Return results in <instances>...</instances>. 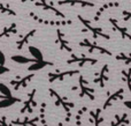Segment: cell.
<instances>
[{
    "mask_svg": "<svg viewBox=\"0 0 131 126\" xmlns=\"http://www.w3.org/2000/svg\"><path fill=\"white\" fill-rule=\"evenodd\" d=\"M115 58L118 61H123L127 65H131V55H129V53H118Z\"/></svg>",
    "mask_w": 131,
    "mask_h": 126,
    "instance_id": "f1b7e54d",
    "label": "cell"
},
{
    "mask_svg": "<svg viewBox=\"0 0 131 126\" xmlns=\"http://www.w3.org/2000/svg\"><path fill=\"white\" fill-rule=\"evenodd\" d=\"M90 113V120L94 126H104V117H102V109L97 108L95 110L89 111Z\"/></svg>",
    "mask_w": 131,
    "mask_h": 126,
    "instance_id": "4fadbf2b",
    "label": "cell"
},
{
    "mask_svg": "<svg viewBox=\"0 0 131 126\" xmlns=\"http://www.w3.org/2000/svg\"><path fill=\"white\" fill-rule=\"evenodd\" d=\"M53 62L51 61H46V60H37L36 62L31 64L29 67H28V71L31 72V73H35L37 71H40V69L45 68V67H48V66H53Z\"/></svg>",
    "mask_w": 131,
    "mask_h": 126,
    "instance_id": "ac0fdd59",
    "label": "cell"
},
{
    "mask_svg": "<svg viewBox=\"0 0 131 126\" xmlns=\"http://www.w3.org/2000/svg\"><path fill=\"white\" fill-rule=\"evenodd\" d=\"M21 100L17 98V97H5V98L0 100V109H7L9 106L14 105L15 103H20Z\"/></svg>",
    "mask_w": 131,
    "mask_h": 126,
    "instance_id": "603a6c76",
    "label": "cell"
},
{
    "mask_svg": "<svg viewBox=\"0 0 131 126\" xmlns=\"http://www.w3.org/2000/svg\"><path fill=\"white\" fill-rule=\"evenodd\" d=\"M36 93H37V89H32L31 92L28 94L27 100L24 101L22 109L20 110V113H21V115H24L25 112L29 113V115L34 113L35 108L37 106V102H36V100H35V97H36Z\"/></svg>",
    "mask_w": 131,
    "mask_h": 126,
    "instance_id": "277c9868",
    "label": "cell"
},
{
    "mask_svg": "<svg viewBox=\"0 0 131 126\" xmlns=\"http://www.w3.org/2000/svg\"><path fill=\"white\" fill-rule=\"evenodd\" d=\"M59 5H71V6H82V7H94L95 4L94 2H90V1H85V0H60L58 1Z\"/></svg>",
    "mask_w": 131,
    "mask_h": 126,
    "instance_id": "d6986e66",
    "label": "cell"
},
{
    "mask_svg": "<svg viewBox=\"0 0 131 126\" xmlns=\"http://www.w3.org/2000/svg\"><path fill=\"white\" fill-rule=\"evenodd\" d=\"M39 123V118L36 117V118H28V117H24L23 119H13L10 120V124L13 126H37Z\"/></svg>",
    "mask_w": 131,
    "mask_h": 126,
    "instance_id": "5bb4252c",
    "label": "cell"
},
{
    "mask_svg": "<svg viewBox=\"0 0 131 126\" xmlns=\"http://www.w3.org/2000/svg\"><path fill=\"white\" fill-rule=\"evenodd\" d=\"M130 1H131V0H130Z\"/></svg>",
    "mask_w": 131,
    "mask_h": 126,
    "instance_id": "ab89813d",
    "label": "cell"
},
{
    "mask_svg": "<svg viewBox=\"0 0 131 126\" xmlns=\"http://www.w3.org/2000/svg\"><path fill=\"white\" fill-rule=\"evenodd\" d=\"M89 111L88 106H82L78 111H77L76 116H75V124L76 126H83V123H82V118H83L84 113H86Z\"/></svg>",
    "mask_w": 131,
    "mask_h": 126,
    "instance_id": "484cf974",
    "label": "cell"
},
{
    "mask_svg": "<svg viewBox=\"0 0 131 126\" xmlns=\"http://www.w3.org/2000/svg\"><path fill=\"white\" fill-rule=\"evenodd\" d=\"M7 72H9V68H8V67H5V66H0V75H2V74L7 73Z\"/></svg>",
    "mask_w": 131,
    "mask_h": 126,
    "instance_id": "e575fe53",
    "label": "cell"
},
{
    "mask_svg": "<svg viewBox=\"0 0 131 126\" xmlns=\"http://www.w3.org/2000/svg\"><path fill=\"white\" fill-rule=\"evenodd\" d=\"M0 126H13L10 124V122H8L6 116H1L0 117Z\"/></svg>",
    "mask_w": 131,
    "mask_h": 126,
    "instance_id": "1f68e13d",
    "label": "cell"
},
{
    "mask_svg": "<svg viewBox=\"0 0 131 126\" xmlns=\"http://www.w3.org/2000/svg\"><path fill=\"white\" fill-rule=\"evenodd\" d=\"M16 32H17V25L13 22V23H10L9 25L5 27L4 29L0 30V38H4V37H9V36H12V35L16 34Z\"/></svg>",
    "mask_w": 131,
    "mask_h": 126,
    "instance_id": "44dd1931",
    "label": "cell"
},
{
    "mask_svg": "<svg viewBox=\"0 0 131 126\" xmlns=\"http://www.w3.org/2000/svg\"><path fill=\"white\" fill-rule=\"evenodd\" d=\"M57 36H58L57 43L59 44L60 50H64V51H67V52H69V53H72V50H71V48H70V45H69V43H68V41L66 39L64 34H63V32H62L60 29L57 30Z\"/></svg>",
    "mask_w": 131,
    "mask_h": 126,
    "instance_id": "e0dca14e",
    "label": "cell"
},
{
    "mask_svg": "<svg viewBox=\"0 0 131 126\" xmlns=\"http://www.w3.org/2000/svg\"><path fill=\"white\" fill-rule=\"evenodd\" d=\"M35 4H36V6L41 7V8H44V9H45V11L51 12V13H53V14H54V15L59 16V17L66 19L64 14L62 13V12H60L58 8H55V7H54V5H53V4H51V2L45 1V0H40V1H37V2H35Z\"/></svg>",
    "mask_w": 131,
    "mask_h": 126,
    "instance_id": "8fae6325",
    "label": "cell"
},
{
    "mask_svg": "<svg viewBox=\"0 0 131 126\" xmlns=\"http://www.w3.org/2000/svg\"><path fill=\"white\" fill-rule=\"evenodd\" d=\"M45 110H46V103H41L40 108H39V123L41 124V126H48L47 122H46V116H45Z\"/></svg>",
    "mask_w": 131,
    "mask_h": 126,
    "instance_id": "83f0119b",
    "label": "cell"
},
{
    "mask_svg": "<svg viewBox=\"0 0 131 126\" xmlns=\"http://www.w3.org/2000/svg\"><path fill=\"white\" fill-rule=\"evenodd\" d=\"M124 105L127 106L128 109H130V110H131V101H125L124 102Z\"/></svg>",
    "mask_w": 131,
    "mask_h": 126,
    "instance_id": "d590c367",
    "label": "cell"
},
{
    "mask_svg": "<svg viewBox=\"0 0 131 126\" xmlns=\"http://www.w3.org/2000/svg\"><path fill=\"white\" fill-rule=\"evenodd\" d=\"M79 74L78 69H70V71H64V72H57V73H48V81L50 82H54V81H62L66 78L69 76H74Z\"/></svg>",
    "mask_w": 131,
    "mask_h": 126,
    "instance_id": "52a82bcc",
    "label": "cell"
},
{
    "mask_svg": "<svg viewBox=\"0 0 131 126\" xmlns=\"http://www.w3.org/2000/svg\"><path fill=\"white\" fill-rule=\"evenodd\" d=\"M79 46H82V48H86L90 52H99V53L105 55V56H112L113 55L109 50H107V49L98 45L95 42H92V41H90V39H88V38H84L82 42H79Z\"/></svg>",
    "mask_w": 131,
    "mask_h": 126,
    "instance_id": "5b68a950",
    "label": "cell"
},
{
    "mask_svg": "<svg viewBox=\"0 0 131 126\" xmlns=\"http://www.w3.org/2000/svg\"><path fill=\"white\" fill-rule=\"evenodd\" d=\"M13 61L17 62V64H21V65H24V64H34L36 62L37 60L34 59V58H27L25 56H22V55H13L10 58Z\"/></svg>",
    "mask_w": 131,
    "mask_h": 126,
    "instance_id": "cb8c5ba5",
    "label": "cell"
},
{
    "mask_svg": "<svg viewBox=\"0 0 131 126\" xmlns=\"http://www.w3.org/2000/svg\"><path fill=\"white\" fill-rule=\"evenodd\" d=\"M30 16H31L32 19H34L35 21H37V22L39 23H45V24H51V25H66V24H70L71 23V21H59V22H52V21H46V20H43V19L38 17L37 15H35L32 12H30Z\"/></svg>",
    "mask_w": 131,
    "mask_h": 126,
    "instance_id": "7402d4cb",
    "label": "cell"
},
{
    "mask_svg": "<svg viewBox=\"0 0 131 126\" xmlns=\"http://www.w3.org/2000/svg\"><path fill=\"white\" fill-rule=\"evenodd\" d=\"M57 126H64V124L62 122H60V123H58V125Z\"/></svg>",
    "mask_w": 131,
    "mask_h": 126,
    "instance_id": "8d00e7d4",
    "label": "cell"
},
{
    "mask_svg": "<svg viewBox=\"0 0 131 126\" xmlns=\"http://www.w3.org/2000/svg\"><path fill=\"white\" fill-rule=\"evenodd\" d=\"M78 88H79V97H88L91 101L95 100L94 89L89 85V81L83 75H79L78 78Z\"/></svg>",
    "mask_w": 131,
    "mask_h": 126,
    "instance_id": "7a4b0ae2",
    "label": "cell"
},
{
    "mask_svg": "<svg viewBox=\"0 0 131 126\" xmlns=\"http://www.w3.org/2000/svg\"><path fill=\"white\" fill-rule=\"evenodd\" d=\"M35 78V73H30L25 76H20V78H16V80H12L9 82V85L13 86V88L15 90H18L21 88H25L29 82Z\"/></svg>",
    "mask_w": 131,
    "mask_h": 126,
    "instance_id": "ba28073f",
    "label": "cell"
},
{
    "mask_svg": "<svg viewBox=\"0 0 131 126\" xmlns=\"http://www.w3.org/2000/svg\"><path fill=\"white\" fill-rule=\"evenodd\" d=\"M122 80L127 83L128 89L131 93V67L128 69H122Z\"/></svg>",
    "mask_w": 131,
    "mask_h": 126,
    "instance_id": "4316f807",
    "label": "cell"
},
{
    "mask_svg": "<svg viewBox=\"0 0 131 126\" xmlns=\"http://www.w3.org/2000/svg\"><path fill=\"white\" fill-rule=\"evenodd\" d=\"M22 2H27V1H29V0H21Z\"/></svg>",
    "mask_w": 131,
    "mask_h": 126,
    "instance_id": "f35d334b",
    "label": "cell"
},
{
    "mask_svg": "<svg viewBox=\"0 0 131 126\" xmlns=\"http://www.w3.org/2000/svg\"><path fill=\"white\" fill-rule=\"evenodd\" d=\"M36 32H37V30L36 29H31L30 31H28L27 34L24 35V36L22 37L21 39H18L17 42H16V46H17V50H22L23 48H24V45L28 43V42L30 41V39L32 38V37L36 35Z\"/></svg>",
    "mask_w": 131,
    "mask_h": 126,
    "instance_id": "ffe728a7",
    "label": "cell"
},
{
    "mask_svg": "<svg viewBox=\"0 0 131 126\" xmlns=\"http://www.w3.org/2000/svg\"><path fill=\"white\" fill-rule=\"evenodd\" d=\"M98 62V59L95 58H89V57H85V56H75V55H71V58L67 60V64L70 65V64H77L78 67H84L86 64H90V65H95Z\"/></svg>",
    "mask_w": 131,
    "mask_h": 126,
    "instance_id": "8992f818",
    "label": "cell"
},
{
    "mask_svg": "<svg viewBox=\"0 0 131 126\" xmlns=\"http://www.w3.org/2000/svg\"><path fill=\"white\" fill-rule=\"evenodd\" d=\"M2 98H5V96L4 95H0V100H2Z\"/></svg>",
    "mask_w": 131,
    "mask_h": 126,
    "instance_id": "74e56055",
    "label": "cell"
},
{
    "mask_svg": "<svg viewBox=\"0 0 131 126\" xmlns=\"http://www.w3.org/2000/svg\"><path fill=\"white\" fill-rule=\"evenodd\" d=\"M78 17V20L81 21L82 23H83V25L88 30H90L91 32H92V35H93V38H105V39H111V36H109L108 34H106V32L104 31V30L101 29V28H99V27H94V25H92V23H91V21H89V20H86V19H84L83 16H81V15H78L77 16Z\"/></svg>",
    "mask_w": 131,
    "mask_h": 126,
    "instance_id": "3957f363",
    "label": "cell"
},
{
    "mask_svg": "<svg viewBox=\"0 0 131 126\" xmlns=\"http://www.w3.org/2000/svg\"><path fill=\"white\" fill-rule=\"evenodd\" d=\"M1 14H10V15H16V13L13 11V9H10L8 6H6V5L4 4H0V15Z\"/></svg>",
    "mask_w": 131,
    "mask_h": 126,
    "instance_id": "4dcf8cb0",
    "label": "cell"
},
{
    "mask_svg": "<svg viewBox=\"0 0 131 126\" xmlns=\"http://www.w3.org/2000/svg\"><path fill=\"white\" fill-rule=\"evenodd\" d=\"M120 6H121V4H120V2H116V1H108V2H105V4L102 5V6L100 7L99 9H98L97 13H95L94 17H93V21L98 22V21L100 20V17H101V15L107 11V9H109V8H114V7H120Z\"/></svg>",
    "mask_w": 131,
    "mask_h": 126,
    "instance_id": "2e32d148",
    "label": "cell"
},
{
    "mask_svg": "<svg viewBox=\"0 0 131 126\" xmlns=\"http://www.w3.org/2000/svg\"><path fill=\"white\" fill-rule=\"evenodd\" d=\"M123 97H124V89L120 88V89H117L116 92H114L113 94L108 95L107 100L105 101L104 105H102V109H104V110H106V109H108L111 105H113L114 102H116V101H122Z\"/></svg>",
    "mask_w": 131,
    "mask_h": 126,
    "instance_id": "9c48e42d",
    "label": "cell"
},
{
    "mask_svg": "<svg viewBox=\"0 0 131 126\" xmlns=\"http://www.w3.org/2000/svg\"><path fill=\"white\" fill-rule=\"evenodd\" d=\"M5 62H6V56H5V53L2 52L1 50H0V66H4Z\"/></svg>",
    "mask_w": 131,
    "mask_h": 126,
    "instance_id": "836d02e7",
    "label": "cell"
},
{
    "mask_svg": "<svg viewBox=\"0 0 131 126\" xmlns=\"http://www.w3.org/2000/svg\"><path fill=\"white\" fill-rule=\"evenodd\" d=\"M29 52L30 55L32 56V58L36 60H44V56L41 53V51L39 50L37 46H34V45H29Z\"/></svg>",
    "mask_w": 131,
    "mask_h": 126,
    "instance_id": "d4e9b609",
    "label": "cell"
},
{
    "mask_svg": "<svg viewBox=\"0 0 131 126\" xmlns=\"http://www.w3.org/2000/svg\"><path fill=\"white\" fill-rule=\"evenodd\" d=\"M48 93H50L51 97L54 101L55 106H59V108H62L66 112V123H69L71 120V111L72 109L75 108V104L72 103L71 101L67 98V97L60 95L57 90H54L53 88H50L48 89Z\"/></svg>",
    "mask_w": 131,
    "mask_h": 126,
    "instance_id": "6da1fadb",
    "label": "cell"
},
{
    "mask_svg": "<svg viewBox=\"0 0 131 126\" xmlns=\"http://www.w3.org/2000/svg\"><path fill=\"white\" fill-rule=\"evenodd\" d=\"M109 22H111V24L113 25L114 30H116V31L120 32L121 37H122L123 39H129V41H131V34L129 32L128 28H125V27H122V25H120L118 21L116 20V19H113V17L109 19Z\"/></svg>",
    "mask_w": 131,
    "mask_h": 126,
    "instance_id": "7c38bea8",
    "label": "cell"
},
{
    "mask_svg": "<svg viewBox=\"0 0 131 126\" xmlns=\"http://www.w3.org/2000/svg\"><path fill=\"white\" fill-rule=\"evenodd\" d=\"M129 124H131V120L128 113H123V115L116 113L109 126H128Z\"/></svg>",
    "mask_w": 131,
    "mask_h": 126,
    "instance_id": "9a60e30c",
    "label": "cell"
},
{
    "mask_svg": "<svg viewBox=\"0 0 131 126\" xmlns=\"http://www.w3.org/2000/svg\"><path fill=\"white\" fill-rule=\"evenodd\" d=\"M108 73H109V66L108 65H104L102 68H101V71H100L99 74H98V76L93 79V83L99 85L100 88H104L105 86H106V82L109 79Z\"/></svg>",
    "mask_w": 131,
    "mask_h": 126,
    "instance_id": "30bf717a",
    "label": "cell"
},
{
    "mask_svg": "<svg viewBox=\"0 0 131 126\" xmlns=\"http://www.w3.org/2000/svg\"><path fill=\"white\" fill-rule=\"evenodd\" d=\"M0 95H4L5 97H12V90L4 82H0Z\"/></svg>",
    "mask_w": 131,
    "mask_h": 126,
    "instance_id": "f546056e",
    "label": "cell"
},
{
    "mask_svg": "<svg viewBox=\"0 0 131 126\" xmlns=\"http://www.w3.org/2000/svg\"><path fill=\"white\" fill-rule=\"evenodd\" d=\"M122 16H123V21H125V22L131 21V11H123Z\"/></svg>",
    "mask_w": 131,
    "mask_h": 126,
    "instance_id": "d6a6232c",
    "label": "cell"
}]
</instances>
